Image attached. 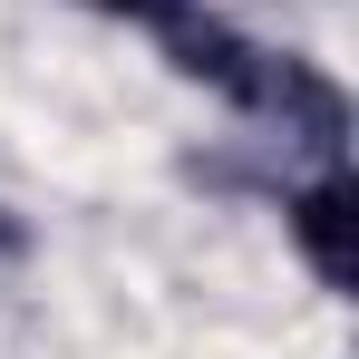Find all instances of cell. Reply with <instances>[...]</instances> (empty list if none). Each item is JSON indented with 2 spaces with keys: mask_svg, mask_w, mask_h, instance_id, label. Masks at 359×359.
<instances>
[{
  "mask_svg": "<svg viewBox=\"0 0 359 359\" xmlns=\"http://www.w3.org/2000/svg\"><path fill=\"white\" fill-rule=\"evenodd\" d=\"M282 224H292V243H301V262H311L320 292H350V282H359V243H350L359 233V184L340 175V156L282 204Z\"/></svg>",
  "mask_w": 359,
  "mask_h": 359,
  "instance_id": "obj_1",
  "label": "cell"
},
{
  "mask_svg": "<svg viewBox=\"0 0 359 359\" xmlns=\"http://www.w3.org/2000/svg\"><path fill=\"white\" fill-rule=\"evenodd\" d=\"M20 243H29V233H20V224L0 214V262H20Z\"/></svg>",
  "mask_w": 359,
  "mask_h": 359,
  "instance_id": "obj_3",
  "label": "cell"
},
{
  "mask_svg": "<svg viewBox=\"0 0 359 359\" xmlns=\"http://www.w3.org/2000/svg\"><path fill=\"white\" fill-rule=\"evenodd\" d=\"M78 10H97V20H126V29H156V39H165L194 0H78Z\"/></svg>",
  "mask_w": 359,
  "mask_h": 359,
  "instance_id": "obj_2",
  "label": "cell"
}]
</instances>
